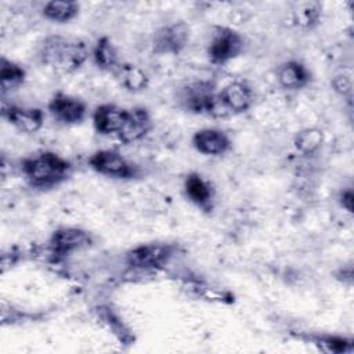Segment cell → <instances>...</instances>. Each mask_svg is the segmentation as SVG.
I'll return each mask as SVG.
<instances>
[{"label": "cell", "instance_id": "1", "mask_svg": "<svg viewBox=\"0 0 354 354\" xmlns=\"http://www.w3.org/2000/svg\"><path fill=\"white\" fill-rule=\"evenodd\" d=\"M73 170V165L53 151H40L26 156L21 162V171L29 187L40 191L53 189L65 183Z\"/></svg>", "mask_w": 354, "mask_h": 354}, {"label": "cell", "instance_id": "2", "mask_svg": "<svg viewBox=\"0 0 354 354\" xmlns=\"http://www.w3.org/2000/svg\"><path fill=\"white\" fill-rule=\"evenodd\" d=\"M86 41L59 35L47 36L37 51L40 62L61 73L79 71L90 57Z\"/></svg>", "mask_w": 354, "mask_h": 354}, {"label": "cell", "instance_id": "3", "mask_svg": "<svg viewBox=\"0 0 354 354\" xmlns=\"http://www.w3.org/2000/svg\"><path fill=\"white\" fill-rule=\"evenodd\" d=\"M178 105L194 115H207L216 118L217 93L210 80H195L183 86L177 93Z\"/></svg>", "mask_w": 354, "mask_h": 354}, {"label": "cell", "instance_id": "4", "mask_svg": "<svg viewBox=\"0 0 354 354\" xmlns=\"http://www.w3.org/2000/svg\"><path fill=\"white\" fill-rule=\"evenodd\" d=\"M177 253V246L166 242L141 243L124 254V261L136 270H158L165 267Z\"/></svg>", "mask_w": 354, "mask_h": 354}, {"label": "cell", "instance_id": "5", "mask_svg": "<svg viewBox=\"0 0 354 354\" xmlns=\"http://www.w3.org/2000/svg\"><path fill=\"white\" fill-rule=\"evenodd\" d=\"M245 48L239 32L228 26H214L207 44V57L214 65H224L238 58Z\"/></svg>", "mask_w": 354, "mask_h": 354}, {"label": "cell", "instance_id": "6", "mask_svg": "<svg viewBox=\"0 0 354 354\" xmlns=\"http://www.w3.org/2000/svg\"><path fill=\"white\" fill-rule=\"evenodd\" d=\"M87 163L93 171L109 178L131 180L138 174L137 166L113 149L95 151L87 159Z\"/></svg>", "mask_w": 354, "mask_h": 354}, {"label": "cell", "instance_id": "7", "mask_svg": "<svg viewBox=\"0 0 354 354\" xmlns=\"http://www.w3.org/2000/svg\"><path fill=\"white\" fill-rule=\"evenodd\" d=\"M254 104L253 88L246 82H231L217 93L216 118L239 115L252 108Z\"/></svg>", "mask_w": 354, "mask_h": 354}, {"label": "cell", "instance_id": "8", "mask_svg": "<svg viewBox=\"0 0 354 354\" xmlns=\"http://www.w3.org/2000/svg\"><path fill=\"white\" fill-rule=\"evenodd\" d=\"M189 41V26L183 22H173L160 26L152 36V51L159 55H178Z\"/></svg>", "mask_w": 354, "mask_h": 354}, {"label": "cell", "instance_id": "9", "mask_svg": "<svg viewBox=\"0 0 354 354\" xmlns=\"http://www.w3.org/2000/svg\"><path fill=\"white\" fill-rule=\"evenodd\" d=\"M91 243L93 236L88 231L77 227H61L51 234L48 239V250L54 260H59Z\"/></svg>", "mask_w": 354, "mask_h": 354}, {"label": "cell", "instance_id": "10", "mask_svg": "<svg viewBox=\"0 0 354 354\" xmlns=\"http://www.w3.org/2000/svg\"><path fill=\"white\" fill-rule=\"evenodd\" d=\"M47 109L50 115L62 124H79L87 116V104L75 95L57 91L48 101Z\"/></svg>", "mask_w": 354, "mask_h": 354}, {"label": "cell", "instance_id": "11", "mask_svg": "<svg viewBox=\"0 0 354 354\" xmlns=\"http://www.w3.org/2000/svg\"><path fill=\"white\" fill-rule=\"evenodd\" d=\"M1 118L6 119L10 124L18 129L22 133L33 134L39 131L44 124V112L40 108H29V106H19L6 102L1 108Z\"/></svg>", "mask_w": 354, "mask_h": 354}, {"label": "cell", "instance_id": "12", "mask_svg": "<svg viewBox=\"0 0 354 354\" xmlns=\"http://www.w3.org/2000/svg\"><path fill=\"white\" fill-rule=\"evenodd\" d=\"M191 144L196 152L207 156L224 155L232 147L230 136L214 127H206L195 131L191 138Z\"/></svg>", "mask_w": 354, "mask_h": 354}, {"label": "cell", "instance_id": "13", "mask_svg": "<svg viewBox=\"0 0 354 354\" xmlns=\"http://www.w3.org/2000/svg\"><path fill=\"white\" fill-rule=\"evenodd\" d=\"M184 194L191 203L205 213L214 207V188L209 180L199 173H189L184 178Z\"/></svg>", "mask_w": 354, "mask_h": 354}, {"label": "cell", "instance_id": "14", "mask_svg": "<svg viewBox=\"0 0 354 354\" xmlns=\"http://www.w3.org/2000/svg\"><path fill=\"white\" fill-rule=\"evenodd\" d=\"M153 127L152 118L147 108L134 106L129 109L126 122L120 131L118 133V138L123 144H131L144 138Z\"/></svg>", "mask_w": 354, "mask_h": 354}, {"label": "cell", "instance_id": "15", "mask_svg": "<svg viewBox=\"0 0 354 354\" xmlns=\"http://www.w3.org/2000/svg\"><path fill=\"white\" fill-rule=\"evenodd\" d=\"M129 109L118 106L115 104L98 105L93 112V126L98 134L111 136L120 131L123 127Z\"/></svg>", "mask_w": 354, "mask_h": 354}, {"label": "cell", "instance_id": "16", "mask_svg": "<svg viewBox=\"0 0 354 354\" xmlns=\"http://www.w3.org/2000/svg\"><path fill=\"white\" fill-rule=\"evenodd\" d=\"M277 80L283 90L297 91L306 88L311 83L313 73L303 62L289 59L277 68Z\"/></svg>", "mask_w": 354, "mask_h": 354}, {"label": "cell", "instance_id": "17", "mask_svg": "<svg viewBox=\"0 0 354 354\" xmlns=\"http://www.w3.org/2000/svg\"><path fill=\"white\" fill-rule=\"evenodd\" d=\"M91 58L100 71L112 75L122 64L113 41L108 36H101L100 39H97L91 48Z\"/></svg>", "mask_w": 354, "mask_h": 354}, {"label": "cell", "instance_id": "18", "mask_svg": "<svg viewBox=\"0 0 354 354\" xmlns=\"http://www.w3.org/2000/svg\"><path fill=\"white\" fill-rule=\"evenodd\" d=\"M113 75L120 86L130 93L144 91L149 84V77L144 69L131 62H122Z\"/></svg>", "mask_w": 354, "mask_h": 354}, {"label": "cell", "instance_id": "19", "mask_svg": "<svg viewBox=\"0 0 354 354\" xmlns=\"http://www.w3.org/2000/svg\"><path fill=\"white\" fill-rule=\"evenodd\" d=\"M80 4L71 0H51L43 6V17L54 24H68L79 15Z\"/></svg>", "mask_w": 354, "mask_h": 354}, {"label": "cell", "instance_id": "20", "mask_svg": "<svg viewBox=\"0 0 354 354\" xmlns=\"http://www.w3.org/2000/svg\"><path fill=\"white\" fill-rule=\"evenodd\" d=\"M26 79V71L22 65L1 57L0 59V87L1 93L6 94L8 91L17 90L24 84Z\"/></svg>", "mask_w": 354, "mask_h": 354}, {"label": "cell", "instance_id": "21", "mask_svg": "<svg viewBox=\"0 0 354 354\" xmlns=\"http://www.w3.org/2000/svg\"><path fill=\"white\" fill-rule=\"evenodd\" d=\"M322 18V6L318 1H303L295 6L292 19L296 26L313 29L319 25Z\"/></svg>", "mask_w": 354, "mask_h": 354}, {"label": "cell", "instance_id": "22", "mask_svg": "<svg viewBox=\"0 0 354 354\" xmlns=\"http://www.w3.org/2000/svg\"><path fill=\"white\" fill-rule=\"evenodd\" d=\"M324 142V133L317 127H307L296 133L293 138V145L301 155H314Z\"/></svg>", "mask_w": 354, "mask_h": 354}, {"label": "cell", "instance_id": "23", "mask_svg": "<svg viewBox=\"0 0 354 354\" xmlns=\"http://www.w3.org/2000/svg\"><path fill=\"white\" fill-rule=\"evenodd\" d=\"M315 342L317 344H319L321 350L328 353H342L348 350L351 346L350 340H346L337 336H322V337H317Z\"/></svg>", "mask_w": 354, "mask_h": 354}, {"label": "cell", "instance_id": "24", "mask_svg": "<svg viewBox=\"0 0 354 354\" xmlns=\"http://www.w3.org/2000/svg\"><path fill=\"white\" fill-rule=\"evenodd\" d=\"M333 90L339 93L342 97H351V80L346 75H337L332 80Z\"/></svg>", "mask_w": 354, "mask_h": 354}, {"label": "cell", "instance_id": "25", "mask_svg": "<svg viewBox=\"0 0 354 354\" xmlns=\"http://www.w3.org/2000/svg\"><path fill=\"white\" fill-rule=\"evenodd\" d=\"M337 202L339 205L347 210L348 213H353V203H354V194H353V189L351 188H347V189H342L339 194H337Z\"/></svg>", "mask_w": 354, "mask_h": 354}]
</instances>
